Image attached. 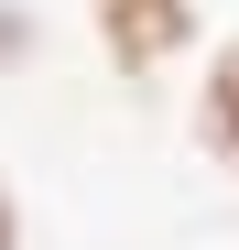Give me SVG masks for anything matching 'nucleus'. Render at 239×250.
<instances>
[{
    "label": "nucleus",
    "mask_w": 239,
    "mask_h": 250,
    "mask_svg": "<svg viewBox=\"0 0 239 250\" xmlns=\"http://www.w3.org/2000/svg\"><path fill=\"white\" fill-rule=\"evenodd\" d=\"M87 33L120 87H163L207 33V0H87Z\"/></svg>",
    "instance_id": "1"
},
{
    "label": "nucleus",
    "mask_w": 239,
    "mask_h": 250,
    "mask_svg": "<svg viewBox=\"0 0 239 250\" xmlns=\"http://www.w3.org/2000/svg\"><path fill=\"white\" fill-rule=\"evenodd\" d=\"M196 152L218 163V174H239V33H218L207 55H196Z\"/></svg>",
    "instance_id": "2"
},
{
    "label": "nucleus",
    "mask_w": 239,
    "mask_h": 250,
    "mask_svg": "<svg viewBox=\"0 0 239 250\" xmlns=\"http://www.w3.org/2000/svg\"><path fill=\"white\" fill-rule=\"evenodd\" d=\"M33 55H44V11H33V0H0V87H11Z\"/></svg>",
    "instance_id": "3"
},
{
    "label": "nucleus",
    "mask_w": 239,
    "mask_h": 250,
    "mask_svg": "<svg viewBox=\"0 0 239 250\" xmlns=\"http://www.w3.org/2000/svg\"><path fill=\"white\" fill-rule=\"evenodd\" d=\"M0 250H22V185L0 174Z\"/></svg>",
    "instance_id": "4"
}]
</instances>
